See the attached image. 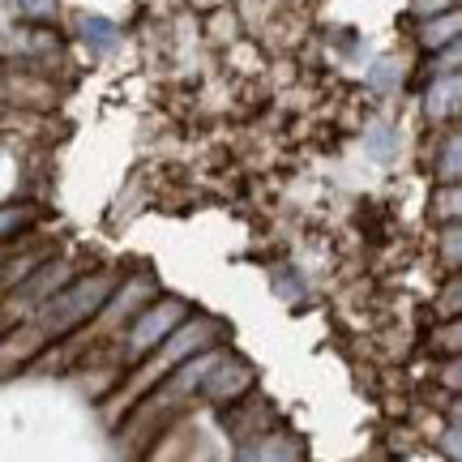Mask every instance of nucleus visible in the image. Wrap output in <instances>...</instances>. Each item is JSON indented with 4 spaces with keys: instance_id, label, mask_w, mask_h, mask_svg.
<instances>
[{
    "instance_id": "5",
    "label": "nucleus",
    "mask_w": 462,
    "mask_h": 462,
    "mask_svg": "<svg viewBox=\"0 0 462 462\" xmlns=\"http://www.w3.org/2000/svg\"><path fill=\"white\" fill-rule=\"evenodd\" d=\"M150 300H159V287H154V279H150V274H133V279H125L112 291V300L103 304V313L95 317L82 334H78V343L95 346V343H107V334H125V326H129L133 317L146 309Z\"/></svg>"
},
{
    "instance_id": "3",
    "label": "nucleus",
    "mask_w": 462,
    "mask_h": 462,
    "mask_svg": "<svg viewBox=\"0 0 462 462\" xmlns=\"http://www.w3.org/2000/svg\"><path fill=\"white\" fill-rule=\"evenodd\" d=\"M227 360V346L215 343L198 351V356H189V360L176 368V373H167L154 390H150L129 415H125V429L129 432H142V437H154V429H163L167 420H176L184 411V402L193 394H206V381L215 373L218 364Z\"/></svg>"
},
{
    "instance_id": "18",
    "label": "nucleus",
    "mask_w": 462,
    "mask_h": 462,
    "mask_svg": "<svg viewBox=\"0 0 462 462\" xmlns=\"http://www.w3.org/2000/svg\"><path fill=\"white\" fill-rule=\"evenodd\" d=\"M437 69H462V34L454 43H446L441 51H432V73H437Z\"/></svg>"
},
{
    "instance_id": "7",
    "label": "nucleus",
    "mask_w": 462,
    "mask_h": 462,
    "mask_svg": "<svg viewBox=\"0 0 462 462\" xmlns=\"http://www.w3.org/2000/svg\"><path fill=\"white\" fill-rule=\"evenodd\" d=\"M248 390H253V368H248L245 360H236V356L227 351V360H223L215 373H210V381H206V394H201V398L236 407V402H240Z\"/></svg>"
},
{
    "instance_id": "13",
    "label": "nucleus",
    "mask_w": 462,
    "mask_h": 462,
    "mask_svg": "<svg viewBox=\"0 0 462 462\" xmlns=\"http://www.w3.org/2000/svg\"><path fill=\"white\" fill-rule=\"evenodd\" d=\"M9 14H22V22H34V26H48L60 17V0H5Z\"/></svg>"
},
{
    "instance_id": "12",
    "label": "nucleus",
    "mask_w": 462,
    "mask_h": 462,
    "mask_svg": "<svg viewBox=\"0 0 462 462\" xmlns=\"http://www.w3.org/2000/svg\"><path fill=\"white\" fill-rule=\"evenodd\" d=\"M432 176L441 184H462V129L446 133L441 146H437V159H432Z\"/></svg>"
},
{
    "instance_id": "9",
    "label": "nucleus",
    "mask_w": 462,
    "mask_h": 462,
    "mask_svg": "<svg viewBox=\"0 0 462 462\" xmlns=\"http://www.w3.org/2000/svg\"><path fill=\"white\" fill-rule=\"evenodd\" d=\"M458 34H462V5H454V9H446V14L420 17L415 39H420V48L424 51H441L446 43H454Z\"/></svg>"
},
{
    "instance_id": "11",
    "label": "nucleus",
    "mask_w": 462,
    "mask_h": 462,
    "mask_svg": "<svg viewBox=\"0 0 462 462\" xmlns=\"http://www.w3.org/2000/svg\"><path fill=\"white\" fill-rule=\"evenodd\" d=\"M364 154H368V159H377V163H390V159H394L398 154L394 120L377 116V120H368V125H364Z\"/></svg>"
},
{
    "instance_id": "19",
    "label": "nucleus",
    "mask_w": 462,
    "mask_h": 462,
    "mask_svg": "<svg viewBox=\"0 0 462 462\" xmlns=\"http://www.w3.org/2000/svg\"><path fill=\"white\" fill-rule=\"evenodd\" d=\"M441 454L454 462H462V424L458 420H449V429L441 432Z\"/></svg>"
},
{
    "instance_id": "17",
    "label": "nucleus",
    "mask_w": 462,
    "mask_h": 462,
    "mask_svg": "<svg viewBox=\"0 0 462 462\" xmlns=\"http://www.w3.org/2000/svg\"><path fill=\"white\" fill-rule=\"evenodd\" d=\"M437 381H441V390H446V394H462V356H441Z\"/></svg>"
},
{
    "instance_id": "14",
    "label": "nucleus",
    "mask_w": 462,
    "mask_h": 462,
    "mask_svg": "<svg viewBox=\"0 0 462 462\" xmlns=\"http://www.w3.org/2000/svg\"><path fill=\"white\" fill-rule=\"evenodd\" d=\"M437 257L458 274L462 270V218L458 223H441V236H437Z\"/></svg>"
},
{
    "instance_id": "16",
    "label": "nucleus",
    "mask_w": 462,
    "mask_h": 462,
    "mask_svg": "<svg viewBox=\"0 0 462 462\" xmlns=\"http://www.w3.org/2000/svg\"><path fill=\"white\" fill-rule=\"evenodd\" d=\"M368 86H377V90H394V86H402V65L398 60H377L373 65V73H368Z\"/></svg>"
},
{
    "instance_id": "4",
    "label": "nucleus",
    "mask_w": 462,
    "mask_h": 462,
    "mask_svg": "<svg viewBox=\"0 0 462 462\" xmlns=\"http://www.w3.org/2000/svg\"><path fill=\"white\" fill-rule=\"evenodd\" d=\"M184 317H193V313H189V304H184L180 296L150 300L146 309H142V313H137L129 326H125V334H120V360H125V364L146 360L150 351L163 343V338L176 330V326H180Z\"/></svg>"
},
{
    "instance_id": "2",
    "label": "nucleus",
    "mask_w": 462,
    "mask_h": 462,
    "mask_svg": "<svg viewBox=\"0 0 462 462\" xmlns=\"http://www.w3.org/2000/svg\"><path fill=\"white\" fill-rule=\"evenodd\" d=\"M116 287H120L116 274H90V279L65 282L39 313L26 317V326L17 330V338H31V346H43L51 338H65V334H82L103 313V304L112 300Z\"/></svg>"
},
{
    "instance_id": "10",
    "label": "nucleus",
    "mask_w": 462,
    "mask_h": 462,
    "mask_svg": "<svg viewBox=\"0 0 462 462\" xmlns=\"http://www.w3.org/2000/svg\"><path fill=\"white\" fill-rule=\"evenodd\" d=\"M304 446L300 437H287V432H257V437H245V446L236 449V458L245 462H257V458H300Z\"/></svg>"
},
{
    "instance_id": "1",
    "label": "nucleus",
    "mask_w": 462,
    "mask_h": 462,
    "mask_svg": "<svg viewBox=\"0 0 462 462\" xmlns=\"http://www.w3.org/2000/svg\"><path fill=\"white\" fill-rule=\"evenodd\" d=\"M223 334H227V326H223L218 317H210V313L184 317L180 326L167 334L146 360L133 364V373L120 381V385H116V394L103 402V407H107V424H120V415H129L133 407H137V402H142V398H146L150 390L167 377V373H176L189 356H198V351H206V346L223 343Z\"/></svg>"
},
{
    "instance_id": "8",
    "label": "nucleus",
    "mask_w": 462,
    "mask_h": 462,
    "mask_svg": "<svg viewBox=\"0 0 462 462\" xmlns=\"http://www.w3.org/2000/svg\"><path fill=\"white\" fill-rule=\"evenodd\" d=\"M78 39H82V48L90 51L95 60H103V56H112V51L120 48V26L103 14H82L78 17Z\"/></svg>"
},
{
    "instance_id": "6",
    "label": "nucleus",
    "mask_w": 462,
    "mask_h": 462,
    "mask_svg": "<svg viewBox=\"0 0 462 462\" xmlns=\"http://www.w3.org/2000/svg\"><path fill=\"white\" fill-rule=\"evenodd\" d=\"M65 282H73L69 262H56V257H51V262H43L34 274H26V279H22V287H14V291H9V309H5V317L14 321L17 309H22V317H34L51 296H56V291H60V287H65Z\"/></svg>"
},
{
    "instance_id": "15",
    "label": "nucleus",
    "mask_w": 462,
    "mask_h": 462,
    "mask_svg": "<svg viewBox=\"0 0 462 462\" xmlns=\"http://www.w3.org/2000/svg\"><path fill=\"white\" fill-rule=\"evenodd\" d=\"M432 351L437 356H462V317H441L432 330Z\"/></svg>"
},
{
    "instance_id": "20",
    "label": "nucleus",
    "mask_w": 462,
    "mask_h": 462,
    "mask_svg": "<svg viewBox=\"0 0 462 462\" xmlns=\"http://www.w3.org/2000/svg\"><path fill=\"white\" fill-rule=\"evenodd\" d=\"M454 5H462V0H411V14L415 17H432V14H446V9H454Z\"/></svg>"
}]
</instances>
